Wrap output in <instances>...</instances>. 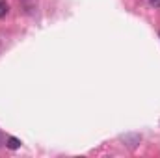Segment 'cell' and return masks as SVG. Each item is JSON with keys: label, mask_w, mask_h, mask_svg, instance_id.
Instances as JSON below:
<instances>
[{"label": "cell", "mask_w": 160, "mask_h": 158, "mask_svg": "<svg viewBox=\"0 0 160 158\" xmlns=\"http://www.w3.org/2000/svg\"><path fill=\"white\" fill-rule=\"evenodd\" d=\"M8 147H9V149H19V147H21V141H19L17 138L9 136V138H8Z\"/></svg>", "instance_id": "7a4b0ae2"}, {"label": "cell", "mask_w": 160, "mask_h": 158, "mask_svg": "<svg viewBox=\"0 0 160 158\" xmlns=\"http://www.w3.org/2000/svg\"><path fill=\"white\" fill-rule=\"evenodd\" d=\"M121 141L128 149H136L140 145V141H142V136L140 134H125V136H121Z\"/></svg>", "instance_id": "6da1fadb"}, {"label": "cell", "mask_w": 160, "mask_h": 158, "mask_svg": "<svg viewBox=\"0 0 160 158\" xmlns=\"http://www.w3.org/2000/svg\"><path fill=\"white\" fill-rule=\"evenodd\" d=\"M8 11H9L8 4H6V2H0V19H2V17H6V15H8Z\"/></svg>", "instance_id": "3957f363"}, {"label": "cell", "mask_w": 160, "mask_h": 158, "mask_svg": "<svg viewBox=\"0 0 160 158\" xmlns=\"http://www.w3.org/2000/svg\"><path fill=\"white\" fill-rule=\"evenodd\" d=\"M158 37H160V32H158Z\"/></svg>", "instance_id": "5b68a950"}, {"label": "cell", "mask_w": 160, "mask_h": 158, "mask_svg": "<svg viewBox=\"0 0 160 158\" xmlns=\"http://www.w3.org/2000/svg\"><path fill=\"white\" fill-rule=\"evenodd\" d=\"M149 6H153L155 9H160V0H149Z\"/></svg>", "instance_id": "277c9868"}]
</instances>
